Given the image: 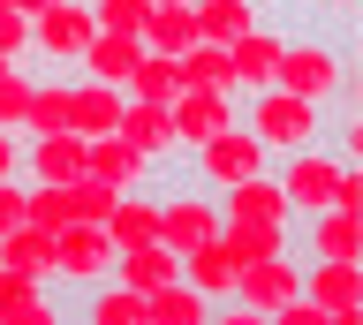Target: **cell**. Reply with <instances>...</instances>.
I'll return each instance as SVG.
<instances>
[{"label": "cell", "mask_w": 363, "mask_h": 325, "mask_svg": "<svg viewBox=\"0 0 363 325\" xmlns=\"http://www.w3.org/2000/svg\"><path fill=\"white\" fill-rule=\"evenodd\" d=\"M113 137H129L144 159L159 166V174H174L182 166V144H174V121H167V106H144V98H121V129Z\"/></svg>", "instance_id": "cell-12"}, {"label": "cell", "mask_w": 363, "mask_h": 325, "mask_svg": "<svg viewBox=\"0 0 363 325\" xmlns=\"http://www.w3.org/2000/svg\"><path fill=\"white\" fill-rule=\"evenodd\" d=\"M220 219H265V227H295V205L280 197V182H272V166H265V174H250V182L220 189Z\"/></svg>", "instance_id": "cell-16"}, {"label": "cell", "mask_w": 363, "mask_h": 325, "mask_svg": "<svg viewBox=\"0 0 363 325\" xmlns=\"http://www.w3.org/2000/svg\"><path fill=\"white\" fill-rule=\"evenodd\" d=\"M340 166H348V152H340V144H325V137H318V144H295V152H280V159H272V182H280V197L295 205V219L333 205Z\"/></svg>", "instance_id": "cell-4"}, {"label": "cell", "mask_w": 363, "mask_h": 325, "mask_svg": "<svg viewBox=\"0 0 363 325\" xmlns=\"http://www.w3.org/2000/svg\"><path fill=\"white\" fill-rule=\"evenodd\" d=\"M23 219H30V182H23V174H8V182H0V234L23 227Z\"/></svg>", "instance_id": "cell-32"}, {"label": "cell", "mask_w": 363, "mask_h": 325, "mask_svg": "<svg viewBox=\"0 0 363 325\" xmlns=\"http://www.w3.org/2000/svg\"><path fill=\"white\" fill-rule=\"evenodd\" d=\"M136 38H144L152 53H189V46H197V0H174V8H152Z\"/></svg>", "instance_id": "cell-27"}, {"label": "cell", "mask_w": 363, "mask_h": 325, "mask_svg": "<svg viewBox=\"0 0 363 325\" xmlns=\"http://www.w3.org/2000/svg\"><path fill=\"white\" fill-rule=\"evenodd\" d=\"M303 295V257L295 250H280V257H257V265H242L235 273V302L242 310H257V318H272L280 302H295Z\"/></svg>", "instance_id": "cell-9"}, {"label": "cell", "mask_w": 363, "mask_h": 325, "mask_svg": "<svg viewBox=\"0 0 363 325\" xmlns=\"http://www.w3.org/2000/svg\"><path fill=\"white\" fill-rule=\"evenodd\" d=\"M0 325H61V295L45 280L0 265Z\"/></svg>", "instance_id": "cell-15"}, {"label": "cell", "mask_w": 363, "mask_h": 325, "mask_svg": "<svg viewBox=\"0 0 363 325\" xmlns=\"http://www.w3.org/2000/svg\"><path fill=\"white\" fill-rule=\"evenodd\" d=\"M76 302V318L84 325H144V295L136 287H121V280H99V287H84V295H68Z\"/></svg>", "instance_id": "cell-19"}, {"label": "cell", "mask_w": 363, "mask_h": 325, "mask_svg": "<svg viewBox=\"0 0 363 325\" xmlns=\"http://www.w3.org/2000/svg\"><path fill=\"white\" fill-rule=\"evenodd\" d=\"M113 234L106 227H61L53 234V287L61 295H84V287H99V280L113 273Z\"/></svg>", "instance_id": "cell-7"}, {"label": "cell", "mask_w": 363, "mask_h": 325, "mask_svg": "<svg viewBox=\"0 0 363 325\" xmlns=\"http://www.w3.org/2000/svg\"><path fill=\"white\" fill-rule=\"evenodd\" d=\"M167 121H174V144H182V159H189L197 144H212L220 129L242 121V98L235 91H182L174 106H167Z\"/></svg>", "instance_id": "cell-8"}, {"label": "cell", "mask_w": 363, "mask_h": 325, "mask_svg": "<svg viewBox=\"0 0 363 325\" xmlns=\"http://www.w3.org/2000/svg\"><path fill=\"white\" fill-rule=\"evenodd\" d=\"M8 174H23V137L16 129H0V182H8Z\"/></svg>", "instance_id": "cell-33"}, {"label": "cell", "mask_w": 363, "mask_h": 325, "mask_svg": "<svg viewBox=\"0 0 363 325\" xmlns=\"http://www.w3.org/2000/svg\"><path fill=\"white\" fill-rule=\"evenodd\" d=\"M91 137L76 129H53V137H23V182H76L84 174Z\"/></svg>", "instance_id": "cell-14"}, {"label": "cell", "mask_w": 363, "mask_h": 325, "mask_svg": "<svg viewBox=\"0 0 363 325\" xmlns=\"http://www.w3.org/2000/svg\"><path fill=\"white\" fill-rule=\"evenodd\" d=\"M30 84H38L30 61H0V129H16V137H23V114H30Z\"/></svg>", "instance_id": "cell-29"}, {"label": "cell", "mask_w": 363, "mask_h": 325, "mask_svg": "<svg viewBox=\"0 0 363 325\" xmlns=\"http://www.w3.org/2000/svg\"><path fill=\"white\" fill-rule=\"evenodd\" d=\"M152 8H174V0H152Z\"/></svg>", "instance_id": "cell-36"}, {"label": "cell", "mask_w": 363, "mask_h": 325, "mask_svg": "<svg viewBox=\"0 0 363 325\" xmlns=\"http://www.w3.org/2000/svg\"><path fill=\"white\" fill-rule=\"evenodd\" d=\"M16 8H23V16H38V8H61V0H16Z\"/></svg>", "instance_id": "cell-35"}, {"label": "cell", "mask_w": 363, "mask_h": 325, "mask_svg": "<svg viewBox=\"0 0 363 325\" xmlns=\"http://www.w3.org/2000/svg\"><path fill=\"white\" fill-rule=\"evenodd\" d=\"M272 84L295 91V98H311V106H333L340 91H356V53H348V38H333V30H288Z\"/></svg>", "instance_id": "cell-1"}, {"label": "cell", "mask_w": 363, "mask_h": 325, "mask_svg": "<svg viewBox=\"0 0 363 325\" xmlns=\"http://www.w3.org/2000/svg\"><path fill=\"white\" fill-rule=\"evenodd\" d=\"M144 325H212V302L189 287V280H167L144 295Z\"/></svg>", "instance_id": "cell-26"}, {"label": "cell", "mask_w": 363, "mask_h": 325, "mask_svg": "<svg viewBox=\"0 0 363 325\" xmlns=\"http://www.w3.org/2000/svg\"><path fill=\"white\" fill-rule=\"evenodd\" d=\"M136 53H144V38H129V30H91L84 61H76V76H91V84H129Z\"/></svg>", "instance_id": "cell-17"}, {"label": "cell", "mask_w": 363, "mask_h": 325, "mask_svg": "<svg viewBox=\"0 0 363 325\" xmlns=\"http://www.w3.org/2000/svg\"><path fill=\"white\" fill-rule=\"evenodd\" d=\"M295 257H363V212H303L295 219Z\"/></svg>", "instance_id": "cell-11"}, {"label": "cell", "mask_w": 363, "mask_h": 325, "mask_svg": "<svg viewBox=\"0 0 363 325\" xmlns=\"http://www.w3.org/2000/svg\"><path fill=\"white\" fill-rule=\"evenodd\" d=\"M121 91L144 98V106H174V98H182V53H152V46H144Z\"/></svg>", "instance_id": "cell-23"}, {"label": "cell", "mask_w": 363, "mask_h": 325, "mask_svg": "<svg viewBox=\"0 0 363 325\" xmlns=\"http://www.w3.org/2000/svg\"><path fill=\"white\" fill-rule=\"evenodd\" d=\"M182 166H189V182H204V189H235V182H250V174H265V166H272V152L250 137L242 121H235V129H220L212 144H197Z\"/></svg>", "instance_id": "cell-6"}, {"label": "cell", "mask_w": 363, "mask_h": 325, "mask_svg": "<svg viewBox=\"0 0 363 325\" xmlns=\"http://www.w3.org/2000/svg\"><path fill=\"white\" fill-rule=\"evenodd\" d=\"M235 273H242V265H235V250H227L220 234H212V242H197V250L182 257V280H189L204 302H227V295H235Z\"/></svg>", "instance_id": "cell-18"}, {"label": "cell", "mask_w": 363, "mask_h": 325, "mask_svg": "<svg viewBox=\"0 0 363 325\" xmlns=\"http://www.w3.org/2000/svg\"><path fill=\"white\" fill-rule=\"evenodd\" d=\"M113 280H121V287H136V295H152V287L182 280V257L167 250V242H136V250L113 257Z\"/></svg>", "instance_id": "cell-22"}, {"label": "cell", "mask_w": 363, "mask_h": 325, "mask_svg": "<svg viewBox=\"0 0 363 325\" xmlns=\"http://www.w3.org/2000/svg\"><path fill=\"white\" fill-rule=\"evenodd\" d=\"M250 23H265V0H197V38L204 46H235Z\"/></svg>", "instance_id": "cell-24"}, {"label": "cell", "mask_w": 363, "mask_h": 325, "mask_svg": "<svg viewBox=\"0 0 363 325\" xmlns=\"http://www.w3.org/2000/svg\"><path fill=\"white\" fill-rule=\"evenodd\" d=\"M84 174H91V182H106V189H152V182H159V166L144 159L129 137H91Z\"/></svg>", "instance_id": "cell-13"}, {"label": "cell", "mask_w": 363, "mask_h": 325, "mask_svg": "<svg viewBox=\"0 0 363 325\" xmlns=\"http://www.w3.org/2000/svg\"><path fill=\"white\" fill-rule=\"evenodd\" d=\"M0 8H16V0H0Z\"/></svg>", "instance_id": "cell-37"}, {"label": "cell", "mask_w": 363, "mask_h": 325, "mask_svg": "<svg viewBox=\"0 0 363 325\" xmlns=\"http://www.w3.org/2000/svg\"><path fill=\"white\" fill-rule=\"evenodd\" d=\"M212 234H220V189L189 182V174H182V182L159 174V242L174 257H189L197 242H212Z\"/></svg>", "instance_id": "cell-3"}, {"label": "cell", "mask_w": 363, "mask_h": 325, "mask_svg": "<svg viewBox=\"0 0 363 325\" xmlns=\"http://www.w3.org/2000/svg\"><path fill=\"white\" fill-rule=\"evenodd\" d=\"M68 114H76V76H53V69H45L38 84H30L23 137H53V129H68Z\"/></svg>", "instance_id": "cell-20"}, {"label": "cell", "mask_w": 363, "mask_h": 325, "mask_svg": "<svg viewBox=\"0 0 363 325\" xmlns=\"http://www.w3.org/2000/svg\"><path fill=\"white\" fill-rule=\"evenodd\" d=\"M303 8H311V16H325V23H348L363 0H303Z\"/></svg>", "instance_id": "cell-34"}, {"label": "cell", "mask_w": 363, "mask_h": 325, "mask_svg": "<svg viewBox=\"0 0 363 325\" xmlns=\"http://www.w3.org/2000/svg\"><path fill=\"white\" fill-rule=\"evenodd\" d=\"M121 84H91V76H76V114H68V129L76 137H113L121 129Z\"/></svg>", "instance_id": "cell-21"}, {"label": "cell", "mask_w": 363, "mask_h": 325, "mask_svg": "<svg viewBox=\"0 0 363 325\" xmlns=\"http://www.w3.org/2000/svg\"><path fill=\"white\" fill-rule=\"evenodd\" d=\"M0 265H16V273H30V280H45V287H53V234H45L38 219L8 227V234H0Z\"/></svg>", "instance_id": "cell-25"}, {"label": "cell", "mask_w": 363, "mask_h": 325, "mask_svg": "<svg viewBox=\"0 0 363 325\" xmlns=\"http://www.w3.org/2000/svg\"><path fill=\"white\" fill-rule=\"evenodd\" d=\"M242 129L265 144L272 159H280V152H295V144H318V137H325V106H311V98L265 84V91L242 98Z\"/></svg>", "instance_id": "cell-2"}, {"label": "cell", "mask_w": 363, "mask_h": 325, "mask_svg": "<svg viewBox=\"0 0 363 325\" xmlns=\"http://www.w3.org/2000/svg\"><path fill=\"white\" fill-rule=\"evenodd\" d=\"M91 16H99V30H144V16H152V0H91Z\"/></svg>", "instance_id": "cell-30"}, {"label": "cell", "mask_w": 363, "mask_h": 325, "mask_svg": "<svg viewBox=\"0 0 363 325\" xmlns=\"http://www.w3.org/2000/svg\"><path fill=\"white\" fill-rule=\"evenodd\" d=\"M0 61H30V16L0 8Z\"/></svg>", "instance_id": "cell-31"}, {"label": "cell", "mask_w": 363, "mask_h": 325, "mask_svg": "<svg viewBox=\"0 0 363 325\" xmlns=\"http://www.w3.org/2000/svg\"><path fill=\"white\" fill-rule=\"evenodd\" d=\"M91 30H99V16H91V0H61V8H38L30 16V61L53 76H76V61H84Z\"/></svg>", "instance_id": "cell-5"}, {"label": "cell", "mask_w": 363, "mask_h": 325, "mask_svg": "<svg viewBox=\"0 0 363 325\" xmlns=\"http://www.w3.org/2000/svg\"><path fill=\"white\" fill-rule=\"evenodd\" d=\"M280 46H288V23H250L235 46H227V69H235V98H250V91H265L272 76H280Z\"/></svg>", "instance_id": "cell-10"}, {"label": "cell", "mask_w": 363, "mask_h": 325, "mask_svg": "<svg viewBox=\"0 0 363 325\" xmlns=\"http://www.w3.org/2000/svg\"><path fill=\"white\" fill-rule=\"evenodd\" d=\"M182 91H235V69H227V46H189L182 53Z\"/></svg>", "instance_id": "cell-28"}]
</instances>
